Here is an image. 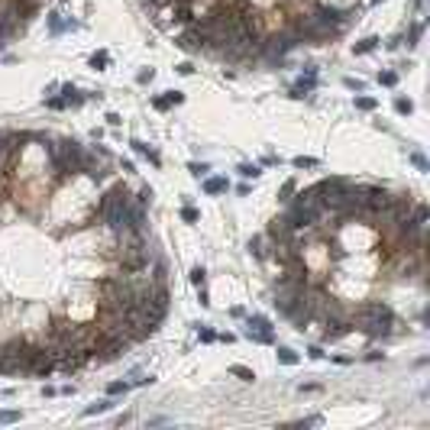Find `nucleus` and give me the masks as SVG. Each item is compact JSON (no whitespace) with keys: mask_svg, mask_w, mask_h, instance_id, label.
Instances as JSON below:
<instances>
[{"mask_svg":"<svg viewBox=\"0 0 430 430\" xmlns=\"http://www.w3.org/2000/svg\"><path fill=\"white\" fill-rule=\"evenodd\" d=\"M391 307L382 304V301H369L359 307V327H362L369 337H385V333H391Z\"/></svg>","mask_w":430,"mask_h":430,"instance_id":"1","label":"nucleus"},{"mask_svg":"<svg viewBox=\"0 0 430 430\" xmlns=\"http://www.w3.org/2000/svg\"><path fill=\"white\" fill-rule=\"evenodd\" d=\"M49 107H55V110H61V107H65V101H61V97H52V101H49Z\"/></svg>","mask_w":430,"mask_h":430,"instance_id":"38","label":"nucleus"},{"mask_svg":"<svg viewBox=\"0 0 430 430\" xmlns=\"http://www.w3.org/2000/svg\"><path fill=\"white\" fill-rule=\"evenodd\" d=\"M356 107L359 110H375V101L372 97H356Z\"/></svg>","mask_w":430,"mask_h":430,"instance_id":"30","label":"nucleus"},{"mask_svg":"<svg viewBox=\"0 0 430 430\" xmlns=\"http://www.w3.org/2000/svg\"><path fill=\"white\" fill-rule=\"evenodd\" d=\"M204 191H207V194H223V191H226V178H207Z\"/></svg>","mask_w":430,"mask_h":430,"instance_id":"14","label":"nucleus"},{"mask_svg":"<svg viewBox=\"0 0 430 430\" xmlns=\"http://www.w3.org/2000/svg\"><path fill=\"white\" fill-rule=\"evenodd\" d=\"M61 94H65V97H61V101H65V107H68V104H81V94H78L72 84H65V87H61Z\"/></svg>","mask_w":430,"mask_h":430,"instance_id":"19","label":"nucleus"},{"mask_svg":"<svg viewBox=\"0 0 430 430\" xmlns=\"http://www.w3.org/2000/svg\"><path fill=\"white\" fill-rule=\"evenodd\" d=\"M266 246H269V243L262 240V236H256V240H249V252H252V256H259V259H262V256H269V249H266Z\"/></svg>","mask_w":430,"mask_h":430,"instance_id":"16","label":"nucleus"},{"mask_svg":"<svg viewBox=\"0 0 430 430\" xmlns=\"http://www.w3.org/2000/svg\"><path fill=\"white\" fill-rule=\"evenodd\" d=\"M172 104H181V94H178V91H169L165 97H159V101H155V107H159V110H169Z\"/></svg>","mask_w":430,"mask_h":430,"instance_id":"15","label":"nucleus"},{"mask_svg":"<svg viewBox=\"0 0 430 430\" xmlns=\"http://www.w3.org/2000/svg\"><path fill=\"white\" fill-rule=\"evenodd\" d=\"M379 81H382L385 87H394V84H398V75H394V72H382V75H379Z\"/></svg>","mask_w":430,"mask_h":430,"instance_id":"24","label":"nucleus"},{"mask_svg":"<svg viewBox=\"0 0 430 430\" xmlns=\"http://www.w3.org/2000/svg\"><path fill=\"white\" fill-rule=\"evenodd\" d=\"M317 165V159H307V155H297L294 159V169H314Z\"/></svg>","mask_w":430,"mask_h":430,"instance_id":"25","label":"nucleus"},{"mask_svg":"<svg viewBox=\"0 0 430 430\" xmlns=\"http://www.w3.org/2000/svg\"><path fill=\"white\" fill-rule=\"evenodd\" d=\"M204 172H210V169H207V165H197V162H194V165H191V175H197V178H201V175H204Z\"/></svg>","mask_w":430,"mask_h":430,"instance_id":"37","label":"nucleus"},{"mask_svg":"<svg viewBox=\"0 0 430 430\" xmlns=\"http://www.w3.org/2000/svg\"><path fill=\"white\" fill-rule=\"evenodd\" d=\"M126 204H129V191L123 188V184L110 188L107 194L101 197V220L107 223V226H113V230H117V226H120V220H123V210H126Z\"/></svg>","mask_w":430,"mask_h":430,"instance_id":"2","label":"nucleus"},{"mask_svg":"<svg viewBox=\"0 0 430 430\" xmlns=\"http://www.w3.org/2000/svg\"><path fill=\"white\" fill-rule=\"evenodd\" d=\"M394 110H398V113H411V110H414V104L405 101V97H398V101H394Z\"/></svg>","mask_w":430,"mask_h":430,"instance_id":"26","label":"nucleus"},{"mask_svg":"<svg viewBox=\"0 0 430 430\" xmlns=\"http://www.w3.org/2000/svg\"><path fill=\"white\" fill-rule=\"evenodd\" d=\"M191 282H194L197 288L204 285V269H194V272H191Z\"/></svg>","mask_w":430,"mask_h":430,"instance_id":"33","label":"nucleus"},{"mask_svg":"<svg viewBox=\"0 0 430 430\" xmlns=\"http://www.w3.org/2000/svg\"><path fill=\"white\" fill-rule=\"evenodd\" d=\"M294 194V181H285V188H282V201H291Z\"/></svg>","mask_w":430,"mask_h":430,"instance_id":"31","label":"nucleus"},{"mask_svg":"<svg viewBox=\"0 0 430 430\" xmlns=\"http://www.w3.org/2000/svg\"><path fill=\"white\" fill-rule=\"evenodd\" d=\"M411 162H414L417 169H427V162H424V155H420V152H414V155H411Z\"/></svg>","mask_w":430,"mask_h":430,"instance_id":"36","label":"nucleus"},{"mask_svg":"<svg viewBox=\"0 0 430 430\" xmlns=\"http://www.w3.org/2000/svg\"><path fill=\"white\" fill-rule=\"evenodd\" d=\"M133 149H136L139 155H146V159H152L155 165H159V152H155V149H149L146 143H139V139H136V143H133Z\"/></svg>","mask_w":430,"mask_h":430,"instance_id":"17","label":"nucleus"},{"mask_svg":"<svg viewBox=\"0 0 430 430\" xmlns=\"http://www.w3.org/2000/svg\"><path fill=\"white\" fill-rule=\"evenodd\" d=\"M52 369H55V353H46V349H36V346H32V353H29V369H26V372L49 375Z\"/></svg>","mask_w":430,"mask_h":430,"instance_id":"9","label":"nucleus"},{"mask_svg":"<svg viewBox=\"0 0 430 430\" xmlns=\"http://www.w3.org/2000/svg\"><path fill=\"white\" fill-rule=\"evenodd\" d=\"M29 353H32V346L7 343L4 349H0V372H7V375L26 372V369H29Z\"/></svg>","mask_w":430,"mask_h":430,"instance_id":"4","label":"nucleus"},{"mask_svg":"<svg viewBox=\"0 0 430 430\" xmlns=\"http://www.w3.org/2000/svg\"><path fill=\"white\" fill-rule=\"evenodd\" d=\"M178 46H181L184 52H197L201 46H204V36H201L197 29H191V32H184V36L178 39Z\"/></svg>","mask_w":430,"mask_h":430,"instance_id":"11","label":"nucleus"},{"mask_svg":"<svg viewBox=\"0 0 430 430\" xmlns=\"http://www.w3.org/2000/svg\"><path fill=\"white\" fill-rule=\"evenodd\" d=\"M297 46V36L294 32H282V36H272L269 39V46H266V58H282V55H288V52H291Z\"/></svg>","mask_w":430,"mask_h":430,"instance_id":"7","label":"nucleus"},{"mask_svg":"<svg viewBox=\"0 0 430 430\" xmlns=\"http://www.w3.org/2000/svg\"><path fill=\"white\" fill-rule=\"evenodd\" d=\"M72 340H75V323L52 320V327H49V346L55 349V356L61 353V349H72Z\"/></svg>","mask_w":430,"mask_h":430,"instance_id":"5","label":"nucleus"},{"mask_svg":"<svg viewBox=\"0 0 430 430\" xmlns=\"http://www.w3.org/2000/svg\"><path fill=\"white\" fill-rule=\"evenodd\" d=\"M107 391H110V394H126V391H129V382H110Z\"/></svg>","mask_w":430,"mask_h":430,"instance_id":"22","label":"nucleus"},{"mask_svg":"<svg viewBox=\"0 0 430 430\" xmlns=\"http://www.w3.org/2000/svg\"><path fill=\"white\" fill-rule=\"evenodd\" d=\"M240 175H243V178H256V175H259V165H240Z\"/></svg>","mask_w":430,"mask_h":430,"instance_id":"28","label":"nucleus"},{"mask_svg":"<svg viewBox=\"0 0 430 430\" xmlns=\"http://www.w3.org/2000/svg\"><path fill=\"white\" fill-rule=\"evenodd\" d=\"M20 420V411H0V424H13Z\"/></svg>","mask_w":430,"mask_h":430,"instance_id":"27","label":"nucleus"},{"mask_svg":"<svg viewBox=\"0 0 430 430\" xmlns=\"http://www.w3.org/2000/svg\"><path fill=\"white\" fill-rule=\"evenodd\" d=\"M107 408H110V401H94V405L87 408L84 414H87V417H94V414H104V411H107Z\"/></svg>","mask_w":430,"mask_h":430,"instance_id":"21","label":"nucleus"},{"mask_svg":"<svg viewBox=\"0 0 430 430\" xmlns=\"http://www.w3.org/2000/svg\"><path fill=\"white\" fill-rule=\"evenodd\" d=\"M107 61H110V58H107V52H97V55L91 58V68H104Z\"/></svg>","mask_w":430,"mask_h":430,"instance_id":"29","label":"nucleus"},{"mask_svg":"<svg viewBox=\"0 0 430 430\" xmlns=\"http://www.w3.org/2000/svg\"><path fill=\"white\" fill-rule=\"evenodd\" d=\"M201 340H204V343H214L217 333H214V330H201Z\"/></svg>","mask_w":430,"mask_h":430,"instance_id":"35","label":"nucleus"},{"mask_svg":"<svg viewBox=\"0 0 430 430\" xmlns=\"http://www.w3.org/2000/svg\"><path fill=\"white\" fill-rule=\"evenodd\" d=\"M291 233H294V226L288 223V217H278V220H272V226H269V236L275 243H288V240H291Z\"/></svg>","mask_w":430,"mask_h":430,"instance_id":"10","label":"nucleus"},{"mask_svg":"<svg viewBox=\"0 0 430 430\" xmlns=\"http://www.w3.org/2000/svg\"><path fill=\"white\" fill-rule=\"evenodd\" d=\"M278 362L294 366V362H297V353H294V349H288V346H282V349H278Z\"/></svg>","mask_w":430,"mask_h":430,"instance_id":"20","label":"nucleus"},{"mask_svg":"<svg viewBox=\"0 0 430 430\" xmlns=\"http://www.w3.org/2000/svg\"><path fill=\"white\" fill-rule=\"evenodd\" d=\"M181 217H184L188 223H194V220H197V210H194V207H184V210H181Z\"/></svg>","mask_w":430,"mask_h":430,"instance_id":"32","label":"nucleus"},{"mask_svg":"<svg viewBox=\"0 0 430 430\" xmlns=\"http://www.w3.org/2000/svg\"><path fill=\"white\" fill-rule=\"evenodd\" d=\"M317 16H320L323 23H330V26L343 20V13H340V10H333V7H320V10H317Z\"/></svg>","mask_w":430,"mask_h":430,"instance_id":"13","label":"nucleus"},{"mask_svg":"<svg viewBox=\"0 0 430 430\" xmlns=\"http://www.w3.org/2000/svg\"><path fill=\"white\" fill-rule=\"evenodd\" d=\"M49 152H52L55 169H61V172H81L84 169V155L87 152L78 143H52Z\"/></svg>","mask_w":430,"mask_h":430,"instance_id":"3","label":"nucleus"},{"mask_svg":"<svg viewBox=\"0 0 430 430\" xmlns=\"http://www.w3.org/2000/svg\"><path fill=\"white\" fill-rule=\"evenodd\" d=\"M314 81H317V68H307V78H301V81L294 84V91H291V97H304L307 91L314 87Z\"/></svg>","mask_w":430,"mask_h":430,"instance_id":"12","label":"nucleus"},{"mask_svg":"<svg viewBox=\"0 0 430 430\" xmlns=\"http://www.w3.org/2000/svg\"><path fill=\"white\" fill-rule=\"evenodd\" d=\"M375 46H379V39H372V36H369V39H362V42H359V46H356V52H359V55H362V52H372Z\"/></svg>","mask_w":430,"mask_h":430,"instance_id":"23","label":"nucleus"},{"mask_svg":"<svg viewBox=\"0 0 430 430\" xmlns=\"http://www.w3.org/2000/svg\"><path fill=\"white\" fill-rule=\"evenodd\" d=\"M246 337L256 340V343H272V340H275V333H272V327H269L266 317H249V320H246Z\"/></svg>","mask_w":430,"mask_h":430,"instance_id":"8","label":"nucleus"},{"mask_svg":"<svg viewBox=\"0 0 430 430\" xmlns=\"http://www.w3.org/2000/svg\"><path fill=\"white\" fill-rule=\"evenodd\" d=\"M294 36L297 39H323V36H330V23H323L317 13L314 16H301L297 20V26H294Z\"/></svg>","mask_w":430,"mask_h":430,"instance_id":"6","label":"nucleus"},{"mask_svg":"<svg viewBox=\"0 0 430 430\" xmlns=\"http://www.w3.org/2000/svg\"><path fill=\"white\" fill-rule=\"evenodd\" d=\"M230 372L236 375V379H243V382H252V379H256V372H252V369H246V366H230Z\"/></svg>","mask_w":430,"mask_h":430,"instance_id":"18","label":"nucleus"},{"mask_svg":"<svg viewBox=\"0 0 430 430\" xmlns=\"http://www.w3.org/2000/svg\"><path fill=\"white\" fill-rule=\"evenodd\" d=\"M49 23H52V29H55V32H61V29H65V26H75V23H61V20H58V16H52V20H49Z\"/></svg>","mask_w":430,"mask_h":430,"instance_id":"34","label":"nucleus"}]
</instances>
